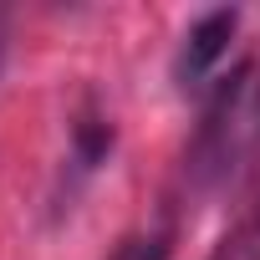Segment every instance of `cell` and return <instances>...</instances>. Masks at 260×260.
<instances>
[{
	"instance_id": "277c9868",
	"label": "cell",
	"mask_w": 260,
	"mask_h": 260,
	"mask_svg": "<svg viewBox=\"0 0 260 260\" xmlns=\"http://www.w3.org/2000/svg\"><path fill=\"white\" fill-rule=\"evenodd\" d=\"M255 250H260V219H255V230L240 240V255H255Z\"/></svg>"
},
{
	"instance_id": "7a4b0ae2",
	"label": "cell",
	"mask_w": 260,
	"mask_h": 260,
	"mask_svg": "<svg viewBox=\"0 0 260 260\" xmlns=\"http://www.w3.org/2000/svg\"><path fill=\"white\" fill-rule=\"evenodd\" d=\"M235 26H240V11H204L189 31H184V46H179V56H174V82L189 92V87H199L209 72H214V61L230 51V41H235Z\"/></svg>"
},
{
	"instance_id": "3957f363",
	"label": "cell",
	"mask_w": 260,
	"mask_h": 260,
	"mask_svg": "<svg viewBox=\"0 0 260 260\" xmlns=\"http://www.w3.org/2000/svg\"><path fill=\"white\" fill-rule=\"evenodd\" d=\"M107 260H169V235L164 230H138V235L117 240V250Z\"/></svg>"
},
{
	"instance_id": "6da1fadb",
	"label": "cell",
	"mask_w": 260,
	"mask_h": 260,
	"mask_svg": "<svg viewBox=\"0 0 260 260\" xmlns=\"http://www.w3.org/2000/svg\"><path fill=\"white\" fill-rule=\"evenodd\" d=\"M250 102V67H235V77H224L204 107V122H199V138H194V158H189V174L199 184H219L240 148H245V107Z\"/></svg>"
}]
</instances>
